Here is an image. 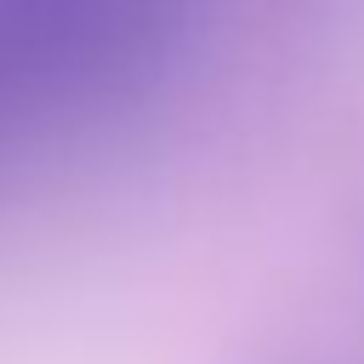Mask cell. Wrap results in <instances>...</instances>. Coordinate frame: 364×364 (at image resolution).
Masks as SVG:
<instances>
[{
    "instance_id": "obj_1",
    "label": "cell",
    "mask_w": 364,
    "mask_h": 364,
    "mask_svg": "<svg viewBox=\"0 0 364 364\" xmlns=\"http://www.w3.org/2000/svg\"><path fill=\"white\" fill-rule=\"evenodd\" d=\"M11 114H17V102H11V91L0 85V131H6V119H11Z\"/></svg>"
}]
</instances>
